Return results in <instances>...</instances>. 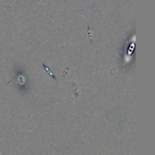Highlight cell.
<instances>
[{
  "label": "cell",
  "instance_id": "6da1fadb",
  "mask_svg": "<svg viewBox=\"0 0 155 155\" xmlns=\"http://www.w3.org/2000/svg\"><path fill=\"white\" fill-rule=\"evenodd\" d=\"M42 65H43V67H44V69H46V72H48V74H49V75H51V76H52V78H53V79H55V81H56V78H55V75H54L53 73H52V71L50 70V69H48V67L46 66V65L44 64V63H42Z\"/></svg>",
  "mask_w": 155,
  "mask_h": 155
}]
</instances>
